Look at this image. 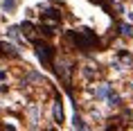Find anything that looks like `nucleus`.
I'll use <instances>...</instances> for the list:
<instances>
[{
	"instance_id": "423d86ee",
	"label": "nucleus",
	"mask_w": 133,
	"mask_h": 131,
	"mask_svg": "<svg viewBox=\"0 0 133 131\" xmlns=\"http://www.w3.org/2000/svg\"><path fill=\"white\" fill-rule=\"evenodd\" d=\"M54 122L61 124L63 122V104H61V97L54 99Z\"/></svg>"
},
{
	"instance_id": "9b49d317",
	"label": "nucleus",
	"mask_w": 133,
	"mask_h": 131,
	"mask_svg": "<svg viewBox=\"0 0 133 131\" xmlns=\"http://www.w3.org/2000/svg\"><path fill=\"white\" fill-rule=\"evenodd\" d=\"M2 7H5V11H14L16 9V0H2Z\"/></svg>"
},
{
	"instance_id": "f8f14e48",
	"label": "nucleus",
	"mask_w": 133,
	"mask_h": 131,
	"mask_svg": "<svg viewBox=\"0 0 133 131\" xmlns=\"http://www.w3.org/2000/svg\"><path fill=\"white\" fill-rule=\"evenodd\" d=\"M2 79H7V72H5V70H0V82H2Z\"/></svg>"
},
{
	"instance_id": "f03ea898",
	"label": "nucleus",
	"mask_w": 133,
	"mask_h": 131,
	"mask_svg": "<svg viewBox=\"0 0 133 131\" xmlns=\"http://www.w3.org/2000/svg\"><path fill=\"white\" fill-rule=\"evenodd\" d=\"M34 50H36L38 61H41L45 68H52V61H54V48L48 45V43H43V41H34Z\"/></svg>"
},
{
	"instance_id": "ddd939ff",
	"label": "nucleus",
	"mask_w": 133,
	"mask_h": 131,
	"mask_svg": "<svg viewBox=\"0 0 133 131\" xmlns=\"http://www.w3.org/2000/svg\"><path fill=\"white\" fill-rule=\"evenodd\" d=\"M0 54H2V48H0Z\"/></svg>"
},
{
	"instance_id": "9d476101",
	"label": "nucleus",
	"mask_w": 133,
	"mask_h": 131,
	"mask_svg": "<svg viewBox=\"0 0 133 131\" xmlns=\"http://www.w3.org/2000/svg\"><path fill=\"white\" fill-rule=\"evenodd\" d=\"M119 32H122L124 36H133V27H131V25H126V23L119 25Z\"/></svg>"
},
{
	"instance_id": "6e6552de",
	"label": "nucleus",
	"mask_w": 133,
	"mask_h": 131,
	"mask_svg": "<svg viewBox=\"0 0 133 131\" xmlns=\"http://www.w3.org/2000/svg\"><path fill=\"white\" fill-rule=\"evenodd\" d=\"M72 127L75 129H88V124L84 122V117L79 115V113H75V117H72Z\"/></svg>"
},
{
	"instance_id": "1a4fd4ad",
	"label": "nucleus",
	"mask_w": 133,
	"mask_h": 131,
	"mask_svg": "<svg viewBox=\"0 0 133 131\" xmlns=\"http://www.w3.org/2000/svg\"><path fill=\"white\" fill-rule=\"evenodd\" d=\"M106 102L111 104V106H119V104H122V99H119V97L115 95V93H111V95L106 97Z\"/></svg>"
},
{
	"instance_id": "0eeeda50",
	"label": "nucleus",
	"mask_w": 133,
	"mask_h": 131,
	"mask_svg": "<svg viewBox=\"0 0 133 131\" xmlns=\"http://www.w3.org/2000/svg\"><path fill=\"white\" fill-rule=\"evenodd\" d=\"M18 29H21V27H7V36H9V39H14V41H18V43H25V39L18 34Z\"/></svg>"
},
{
	"instance_id": "7ed1b4c3",
	"label": "nucleus",
	"mask_w": 133,
	"mask_h": 131,
	"mask_svg": "<svg viewBox=\"0 0 133 131\" xmlns=\"http://www.w3.org/2000/svg\"><path fill=\"white\" fill-rule=\"evenodd\" d=\"M54 72H56V77L68 86V84H70V75H72V63L70 61H59L54 66Z\"/></svg>"
},
{
	"instance_id": "f257e3e1",
	"label": "nucleus",
	"mask_w": 133,
	"mask_h": 131,
	"mask_svg": "<svg viewBox=\"0 0 133 131\" xmlns=\"http://www.w3.org/2000/svg\"><path fill=\"white\" fill-rule=\"evenodd\" d=\"M68 39H70L72 45L77 50H81V52H90L92 48H97V36H95V32L88 29V27L72 29L70 34H68Z\"/></svg>"
},
{
	"instance_id": "20e7f679",
	"label": "nucleus",
	"mask_w": 133,
	"mask_h": 131,
	"mask_svg": "<svg viewBox=\"0 0 133 131\" xmlns=\"http://www.w3.org/2000/svg\"><path fill=\"white\" fill-rule=\"evenodd\" d=\"M41 11H43V14H41L43 18H56V21H61V11H59L56 7H48V5H43Z\"/></svg>"
},
{
	"instance_id": "39448f33",
	"label": "nucleus",
	"mask_w": 133,
	"mask_h": 131,
	"mask_svg": "<svg viewBox=\"0 0 133 131\" xmlns=\"http://www.w3.org/2000/svg\"><path fill=\"white\" fill-rule=\"evenodd\" d=\"M111 93H113L111 86H106V84H99L97 88H95V97H97V99H106Z\"/></svg>"
}]
</instances>
